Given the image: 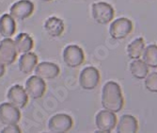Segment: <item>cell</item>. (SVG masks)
I'll list each match as a JSON object with an SVG mask.
<instances>
[{
    "instance_id": "6da1fadb",
    "label": "cell",
    "mask_w": 157,
    "mask_h": 133,
    "mask_svg": "<svg viewBox=\"0 0 157 133\" xmlns=\"http://www.w3.org/2000/svg\"><path fill=\"white\" fill-rule=\"evenodd\" d=\"M101 102L104 109L113 112H119L124 104L121 89L117 82L108 81L102 89Z\"/></svg>"
},
{
    "instance_id": "7a4b0ae2",
    "label": "cell",
    "mask_w": 157,
    "mask_h": 133,
    "mask_svg": "<svg viewBox=\"0 0 157 133\" xmlns=\"http://www.w3.org/2000/svg\"><path fill=\"white\" fill-rule=\"evenodd\" d=\"M92 17L100 25H106L114 17V9L106 2H95L91 6Z\"/></svg>"
},
{
    "instance_id": "3957f363",
    "label": "cell",
    "mask_w": 157,
    "mask_h": 133,
    "mask_svg": "<svg viewBox=\"0 0 157 133\" xmlns=\"http://www.w3.org/2000/svg\"><path fill=\"white\" fill-rule=\"evenodd\" d=\"M133 30V23L125 17L114 20L109 26V34L115 40H121L126 38Z\"/></svg>"
},
{
    "instance_id": "277c9868",
    "label": "cell",
    "mask_w": 157,
    "mask_h": 133,
    "mask_svg": "<svg viewBox=\"0 0 157 133\" xmlns=\"http://www.w3.org/2000/svg\"><path fill=\"white\" fill-rule=\"evenodd\" d=\"M64 63L70 68H75L80 66L85 61V54L81 47L75 44L67 46L62 54Z\"/></svg>"
},
{
    "instance_id": "5b68a950",
    "label": "cell",
    "mask_w": 157,
    "mask_h": 133,
    "mask_svg": "<svg viewBox=\"0 0 157 133\" xmlns=\"http://www.w3.org/2000/svg\"><path fill=\"white\" fill-rule=\"evenodd\" d=\"M95 125L100 132H110L117 126L115 112L108 110L100 111L95 117Z\"/></svg>"
},
{
    "instance_id": "8992f818",
    "label": "cell",
    "mask_w": 157,
    "mask_h": 133,
    "mask_svg": "<svg viewBox=\"0 0 157 133\" xmlns=\"http://www.w3.org/2000/svg\"><path fill=\"white\" fill-rule=\"evenodd\" d=\"M34 11V4L30 0H19L10 8V15L18 21H24L30 17Z\"/></svg>"
},
{
    "instance_id": "52a82bcc",
    "label": "cell",
    "mask_w": 157,
    "mask_h": 133,
    "mask_svg": "<svg viewBox=\"0 0 157 133\" xmlns=\"http://www.w3.org/2000/svg\"><path fill=\"white\" fill-rule=\"evenodd\" d=\"M17 50L11 38H4L0 42V63L5 66L11 65L16 61Z\"/></svg>"
},
{
    "instance_id": "ba28073f",
    "label": "cell",
    "mask_w": 157,
    "mask_h": 133,
    "mask_svg": "<svg viewBox=\"0 0 157 133\" xmlns=\"http://www.w3.org/2000/svg\"><path fill=\"white\" fill-rule=\"evenodd\" d=\"M73 118L66 113H58L52 116L48 122V128L54 133H64L73 127Z\"/></svg>"
},
{
    "instance_id": "9c48e42d",
    "label": "cell",
    "mask_w": 157,
    "mask_h": 133,
    "mask_svg": "<svg viewBox=\"0 0 157 133\" xmlns=\"http://www.w3.org/2000/svg\"><path fill=\"white\" fill-rule=\"evenodd\" d=\"M25 90L31 99H39L44 96L46 91V84L44 79L39 78L38 76H30L25 81Z\"/></svg>"
},
{
    "instance_id": "30bf717a",
    "label": "cell",
    "mask_w": 157,
    "mask_h": 133,
    "mask_svg": "<svg viewBox=\"0 0 157 133\" xmlns=\"http://www.w3.org/2000/svg\"><path fill=\"white\" fill-rule=\"evenodd\" d=\"M100 82V73L93 66L84 68L79 75V84L84 90H93Z\"/></svg>"
},
{
    "instance_id": "8fae6325",
    "label": "cell",
    "mask_w": 157,
    "mask_h": 133,
    "mask_svg": "<svg viewBox=\"0 0 157 133\" xmlns=\"http://www.w3.org/2000/svg\"><path fill=\"white\" fill-rule=\"evenodd\" d=\"M21 119L20 109L9 102L0 104V123L8 126L18 124Z\"/></svg>"
},
{
    "instance_id": "7c38bea8",
    "label": "cell",
    "mask_w": 157,
    "mask_h": 133,
    "mask_svg": "<svg viewBox=\"0 0 157 133\" xmlns=\"http://www.w3.org/2000/svg\"><path fill=\"white\" fill-rule=\"evenodd\" d=\"M28 98L29 97L25 90V87L18 84L11 86L7 93L8 102L18 109H23L26 106Z\"/></svg>"
},
{
    "instance_id": "4fadbf2b",
    "label": "cell",
    "mask_w": 157,
    "mask_h": 133,
    "mask_svg": "<svg viewBox=\"0 0 157 133\" xmlns=\"http://www.w3.org/2000/svg\"><path fill=\"white\" fill-rule=\"evenodd\" d=\"M36 76L42 79H54L56 77H59L60 69L58 64L49 62H44L38 63L33 72Z\"/></svg>"
},
{
    "instance_id": "5bb4252c",
    "label": "cell",
    "mask_w": 157,
    "mask_h": 133,
    "mask_svg": "<svg viewBox=\"0 0 157 133\" xmlns=\"http://www.w3.org/2000/svg\"><path fill=\"white\" fill-rule=\"evenodd\" d=\"M38 64V57L33 52H27L22 54L18 62V67L24 75H30L34 72L36 65Z\"/></svg>"
},
{
    "instance_id": "9a60e30c",
    "label": "cell",
    "mask_w": 157,
    "mask_h": 133,
    "mask_svg": "<svg viewBox=\"0 0 157 133\" xmlns=\"http://www.w3.org/2000/svg\"><path fill=\"white\" fill-rule=\"evenodd\" d=\"M44 30L49 36L53 38H56V37H59L63 33L65 26H64L62 19L56 17V16H51L46 19V21L44 22Z\"/></svg>"
},
{
    "instance_id": "2e32d148",
    "label": "cell",
    "mask_w": 157,
    "mask_h": 133,
    "mask_svg": "<svg viewBox=\"0 0 157 133\" xmlns=\"http://www.w3.org/2000/svg\"><path fill=\"white\" fill-rule=\"evenodd\" d=\"M138 128V124L136 117L130 114H124L117 125V132L119 133H134L136 132Z\"/></svg>"
},
{
    "instance_id": "e0dca14e",
    "label": "cell",
    "mask_w": 157,
    "mask_h": 133,
    "mask_svg": "<svg viewBox=\"0 0 157 133\" xmlns=\"http://www.w3.org/2000/svg\"><path fill=\"white\" fill-rule=\"evenodd\" d=\"M16 31V22L10 13H5L0 17V35L3 38H11Z\"/></svg>"
},
{
    "instance_id": "ac0fdd59",
    "label": "cell",
    "mask_w": 157,
    "mask_h": 133,
    "mask_svg": "<svg viewBox=\"0 0 157 133\" xmlns=\"http://www.w3.org/2000/svg\"><path fill=\"white\" fill-rule=\"evenodd\" d=\"M14 41V44H15V48L18 53L24 54L30 52L31 49L34 46V42L33 39L30 37L29 34L27 33H20L15 37Z\"/></svg>"
},
{
    "instance_id": "d6986e66",
    "label": "cell",
    "mask_w": 157,
    "mask_h": 133,
    "mask_svg": "<svg viewBox=\"0 0 157 133\" xmlns=\"http://www.w3.org/2000/svg\"><path fill=\"white\" fill-rule=\"evenodd\" d=\"M130 72L132 76L136 79H143L147 77L149 73V66L144 62L143 60H134L130 64Z\"/></svg>"
},
{
    "instance_id": "ffe728a7",
    "label": "cell",
    "mask_w": 157,
    "mask_h": 133,
    "mask_svg": "<svg viewBox=\"0 0 157 133\" xmlns=\"http://www.w3.org/2000/svg\"><path fill=\"white\" fill-rule=\"evenodd\" d=\"M145 44L143 38H136L133 42H131L127 46V54L128 57L132 60H136L142 56V53L144 51Z\"/></svg>"
},
{
    "instance_id": "44dd1931",
    "label": "cell",
    "mask_w": 157,
    "mask_h": 133,
    "mask_svg": "<svg viewBox=\"0 0 157 133\" xmlns=\"http://www.w3.org/2000/svg\"><path fill=\"white\" fill-rule=\"evenodd\" d=\"M142 58L144 62L151 68L157 67V46L155 44H150L142 53Z\"/></svg>"
},
{
    "instance_id": "7402d4cb",
    "label": "cell",
    "mask_w": 157,
    "mask_h": 133,
    "mask_svg": "<svg viewBox=\"0 0 157 133\" xmlns=\"http://www.w3.org/2000/svg\"><path fill=\"white\" fill-rule=\"evenodd\" d=\"M145 87L151 93H157V72H152L145 78Z\"/></svg>"
},
{
    "instance_id": "603a6c76",
    "label": "cell",
    "mask_w": 157,
    "mask_h": 133,
    "mask_svg": "<svg viewBox=\"0 0 157 133\" xmlns=\"http://www.w3.org/2000/svg\"><path fill=\"white\" fill-rule=\"evenodd\" d=\"M2 133H20L21 132V128L18 127L17 124H13V125H8L5 126L4 128L1 129Z\"/></svg>"
},
{
    "instance_id": "cb8c5ba5",
    "label": "cell",
    "mask_w": 157,
    "mask_h": 133,
    "mask_svg": "<svg viewBox=\"0 0 157 133\" xmlns=\"http://www.w3.org/2000/svg\"><path fill=\"white\" fill-rule=\"evenodd\" d=\"M5 65L2 64V63H0V78H2L4 76V74H5Z\"/></svg>"
},
{
    "instance_id": "d4e9b609",
    "label": "cell",
    "mask_w": 157,
    "mask_h": 133,
    "mask_svg": "<svg viewBox=\"0 0 157 133\" xmlns=\"http://www.w3.org/2000/svg\"><path fill=\"white\" fill-rule=\"evenodd\" d=\"M40 1H44V2H50L52 0H40Z\"/></svg>"
}]
</instances>
